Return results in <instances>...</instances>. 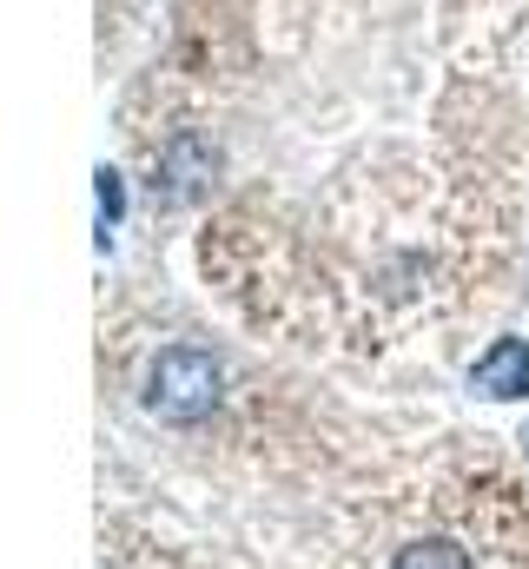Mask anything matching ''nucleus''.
I'll use <instances>...</instances> for the list:
<instances>
[{"mask_svg":"<svg viewBox=\"0 0 529 569\" xmlns=\"http://www.w3.org/2000/svg\"><path fill=\"white\" fill-rule=\"evenodd\" d=\"M219 358L199 351V345H166L159 365H152V385H146V405L166 418V425H192V418H212L219 411Z\"/></svg>","mask_w":529,"mask_h":569,"instance_id":"f257e3e1","label":"nucleus"},{"mask_svg":"<svg viewBox=\"0 0 529 569\" xmlns=\"http://www.w3.org/2000/svg\"><path fill=\"white\" fill-rule=\"evenodd\" d=\"M378 569H483V557L457 523H410L378 550Z\"/></svg>","mask_w":529,"mask_h":569,"instance_id":"f03ea898","label":"nucleus"},{"mask_svg":"<svg viewBox=\"0 0 529 569\" xmlns=\"http://www.w3.org/2000/svg\"><path fill=\"white\" fill-rule=\"evenodd\" d=\"M470 391H477V398H523L529 391V345L523 338H497V345L470 365Z\"/></svg>","mask_w":529,"mask_h":569,"instance_id":"7ed1b4c3","label":"nucleus"}]
</instances>
